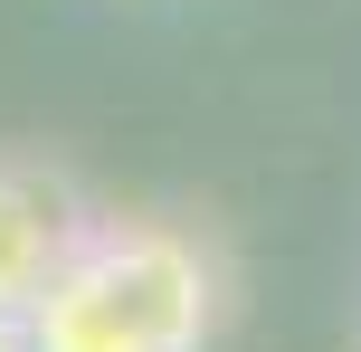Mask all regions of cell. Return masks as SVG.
<instances>
[{"label": "cell", "mask_w": 361, "mask_h": 352, "mask_svg": "<svg viewBox=\"0 0 361 352\" xmlns=\"http://www.w3.org/2000/svg\"><path fill=\"white\" fill-rule=\"evenodd\" d=\"M228 277L180 219H95L86 248L29 305L38 352H209Z\"/></svg>", "instance_id": "1"}, {"label": "cell", "mask_w": 361, "mask_h": 352, "mask_svg": "<svg viewBox=\"0 0 361 352\" xmlns=\"http://www.w3.org/2000/svg\"><path fill=\"white\" fill-rule=\"evenodd\" d=\"M95 200L48 152H0V315H29L57 286V267L86 248Z\"/></svg>", "instance_id": "2"}, {"label": "cell", "mask_w": 361, "mask_h": 352, "mask_svg": "<svg viewBox=\"0 0 361 352\" xmlns=\"http://www.w3.org/2000/svg\"><path fill=\"white\" fill-rule=\"evenodd\" d=\"M0 352H38L29 343V315H0Z\"/></svg>", "instance_id": "3"}]
</instances>
